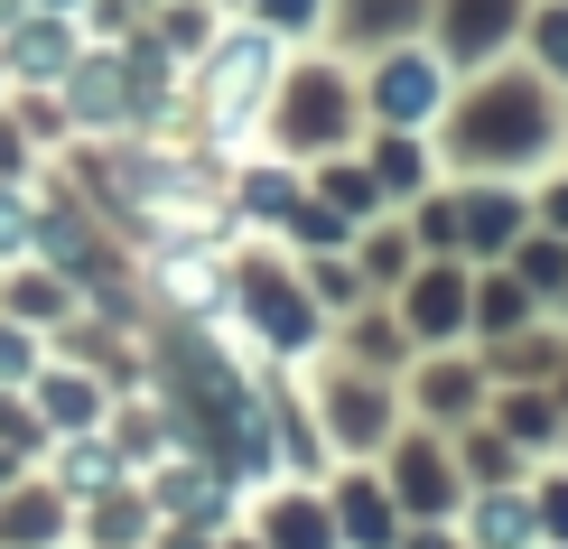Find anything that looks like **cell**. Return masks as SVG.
<instances>
[{"label": "cell", "instance_id": "cell-12", "mask_svg": "<svg viewBox=\"0 0 568 549\" xmlns=\"http://www.w3.org/2000/svg\"><path fill=\"white\" fill-rule=\"evenodd\" d=\"M513 214H523L513 196H476V205H466V224H457V233H476L485 252H504V243H513Z\"/></svg>", "mask_w": 568, "mask_h": 549}, {"label": "cell", "instance_id": "cell-27", "mask_svg": "<svg viewBox=\"0 0 568 549\" xmlns=\"http://www.w3.org/2000/svg\"><path fill=\"white\" fill-rule=\"evenodd\" d=\"M550 224H559V233H568V186H550Z\"/></svg>", "mask_w": 568, "mask_h": 549}, {"label": "cell", "instance_id": "cell-15", "mask_svg": "<svg viewBox=\"0 0 568 549\" xmlns=\"http://www.w3.org/2000/svg\"><path fill=\"white\" fill-rule=\"evenodd\" d=\"M531 47L550 57V75L568 84V10H540V19H531Z\"/></svg>", "mask_w": 568, "mask_h": 549}, {"label": "cell", "instance_id": "cell-22", "mask_svg": "<svg viewBox=\"0 0 568 549\" xmlns=\"http://www.w3.org/2000/svg\"><path fill=\"white\" fill-rule=\"evenodd\" d=\"M400 261H410V252H400V243H383V233L364 243V271H373V279H400Z\"/></svg>", "mask_w": 568, "mask_h": 549}, {"label": "cell", "instance_id": "cell-7", "mask_svg": "<svg viewBox=\"0 0 568 549\" xmlns=\"http://www.w3.org/2000/svg\"><path fill=\"white\" fill-rule=\"evenodd\" d=\"M392 475H400V494H410V512H438V504H447V466H438V447H429V438L400 447V466H392Z\"/></svg>", "mask_w": 568, "mask_h": 549}, {"label": "cell", "instance_id": "cell-13", "mask_svg": "<svg viewBox=\"0 0 568 549\" xmlns=\"http://www.w3.org/2000/svg\"><path fill=\"white\" fill-rule=\"evenodd\" d=\"M19 75H65V29H29L19 38Z\"/></svg>", "mask_w": 568, "mask_h": 549}, {"label": "cell", "instance_id": "cell-5", "mask_svg": "<svg viewBox=\"0 0 568 549\" xmlns=\"http://www.w3.org/2000/svg\"><path fill=\"white\" fill-rule=\"evenodd\" d=\"M513 29V0H447V47L457 57H494Z\"/></svg>", "mask_w": 568, "mask_h": 549}, {"label": "cell", "instance_id": "cell-14", "mask_svg": "<svg viewBox=\"0 0 568 549\" xmlns=\"http://www.w3.org/2000/svg\"><path fill=\"white\" fill-rule=\"evenodd\" d=\"M47 531H57V504H47V494H29V504H10V521H0V540H47Z\"/></svg>", "mask_w": 568, "mask_h": 549}, {"label": "cell", "instance_id": "cell-18", "mask_svg": "<svg viewBox=\"0 0 568 549\" xmlns=\"http://www.w3.org/2000/svg\"><path fill=\"white\" fill-rule=\"evenodd\" d=\"M523 279H531V289H559V279H568V252H559V243H523Z\"/></svg>", "mask_w": 568, "mask_h": 549}, {"label": "cell", "instance_id": "cell-21", "mask_svg": "<svg viewBox=\"0 0 568 549\" xmlns=\"http://www.w3.org/2000/svg\"><path fill=\"white\" fill-rule=\"evenodd\" d=\"M326 186H336V205H345V214H364V205H373V177H354V169H326Z\"/></svg>", "mask_w": 568, "mask_h": 549}, {"label": "cell", "instance_id": "cell-26", "mask_svg": "<svg viewBox=\"0 0 568 549\" xmlns=\"http://www.w3.org/2000/svg\"><path fill=\"white\" fill-rule=\"evenodd\" d=\"M19 233H29V214H19L10 196H0V243H19Z\"/></svg>", "mask_w": 568, "mask_h": 549}, {"label": "cell", "instance_id": "cell-24", "mask_svg": "<svg viewBox=\"0 0 568 549\" xmlns=\"http://www.w3.org/2000/svg\"><path fill=\"white\" fill-rule=\"evenodd\" d=\"M140 531V504H103V540H131Z\"/></svg>", "mask_w": 568, "mask_h": 549}, {"label": "cell", "instance_id": "cell-10", "mask_svg": "<svg viewBox=\"0 0 568 549\" xmlns=\"http://www.w3.org/2000/svg\"><path fill=\"white\" fill-rule=\"evenodd\" d=\"M326 400H336V428H345V447H373V438H383V400H373L364 382H336Z\"/></svg>", "mask_w": 568, "mask_h": 549}, {"label": "cell", "instance_id": "cell-6", "mask_svg": "<svg viewBox=\"0 0 568 549\" xmlns=\"http://www.w3.org/2000/svg\"><path fill=\"white\" fill-rule=\"evenodd\" d=\"M410 326H419V336H457V326H466V279L457 271H429L410 289Z\"/></svg>", "mask_w": 568, "mask_h": 549}, {"label": "cell", "instance_id": "cell-3", "mask_svg": "<svg viewBox=\"0 0 568 549\" xmlns=\"http://www.w3.org/2000/svg\"><path fill=\"white\" fill-rule=\"evenodd\" d=\"M243 298H252V317H262V336L271 345H307V336H317V298H298L290 289V279H243Z\"/></svg>", "mask_w": 568, "mask_h": 549}, {"label": "cell", "instance_id": "cell-17", "mask_svg": "<svg viewBox=\"0 0 568 549\" xmlns=\"http://www.w3.org/2000/svg\"><path fill=\"white\" fill-rule=\"evenodd\" d=\"M383 19H419V0H354V38H383Z\"/></svg>", "mask_w": 568, "mask_h": 549}, {"label": "cell", "instance_id": "cell-20", "mask_svg": "<svg viewBox=\"0 0 568 549\" xmlns=\"http://www.w3.org/2000/svg\"><path fill=\"white\" fill-rule=\"evenodd\" d=\"M485 326H523V289L513 279H485Z\"/></svg>", "mask_w": 568, "mask_h": 549}, {"label": "cell", "instance_id": "cell-2", "mask_svg": "<svg viewBox=\"0 0 568 549\" xmlns=\"http://www.w3.org/2000/svg\"><path fill=\"white\" fill-rule=\"evenodd\" d=\"M336 140H345V84L298 75L290 84V150H336Z\"/></svg>", "mask_w": 568, "mask_h": 549}, {"label": "cell", "instance_id": "cell-4", "mask_svg": "<svg viewBox=\"0 0 568 549\" xmlns=\"http://www.w3.org/2000/svg\"><path fill=\"white\" fill-rule=\"evenodd\" d=\"M373 103L400 112V122H419V112L438 103V65H429V57H392L383 75H373Z\"/></svg>", "mask_w": 568, "mask_h": 549}, {"label": "cell", "instance_id": "cell-1", "mask_svg": "<svg viewBox=\"0 0 568 549\" xmlns=\"http://www.w3.org/2000/svg\"><path fill=\"white\" fill-rule=\"evenodd\" d=\"M540 150H550V103H540V84L494 75L485 93H466L457 159H476V169H523V159H540Z\"/></svg>", "mask_w": 568, "mask_h": 549}, {"label": "cell", "instance_id": "cell-9", "mask_svg": "<svg viewBox=\"0 0 568 549\" xmlns=\"http://www.w3.org/2000/svg\"><path fill=\"white\" fill-rule=\"evenodd\" d=\"M531 531H540V512L523 504V494H494V504L476 512V540H494V549H523Z\"/></svg>", "mask_w": 568, "mask_h": 549}, {"label": "cell", "instance_id": "cell-8", "mask_svg": "<svg viewBox=\"0 0 568 549\" xmlns=\"http://www.w3.org/2000/svg\"><path fill=\"white\" fill-rule=\"evenodd\" d=\"M392 512H400V504H392V494H373V485H354V494H345V531L364 540V549H392V531H400Z\"/></svg>", "mask_w": 568, "mask_h": 549}, {"label": "cell", "instance_id": "cell-11", "mask_svg": "<svg viewBox=\"0 0 568 549\" xmlns=\"http://www.w3.org/2000/svg\"><path fill=\"white\" fill-rule=\"evenodd\" d=\"M271 549H326V512L317 504H271Z\"/></svg>", "mask_w": 568, "mask_h": 549}, {"label": "cell", "instance_id": "cell-25", "mask_svg": "<svg viewBox=\"0 0 568 549\" xmlns=\"http://www.w3.org/2000/svg\"><path fill=\"white\" fill-rule=\"evenodd\" d=\"M271 19H280V29H307V19H317V0H271Z\"/></svg>", "mask_w": 568, "mask_h": 549}, {"label": "cell", "instance_id": "cell-16", "mask_svg": "<svg viewBox=\"0 0 568 549\" xmlns=\"http://www.w3.org/2000/svg\"><path fill=\"white\" fill-rule=\"evenodd\" d=\"M373 177L383 186H419V150L410 140H383V150H373Z\"/></svg>", "mask_w": 568, "mask_h": 549}, {"label": "cell", "instance_id": "cell-23", "mask_svg": "<svg viewBox=\"0 0 568 549\" xmlns=\"http://www.w3.org/2000/svg\"><path fill=\"white\" fill-rule=\"evenodd\" d=\"M540 531H550V540H568V475H559L550 494H540Z\"/></svg>", "mask_w": 568, "mask_h": 549}, {"label": "cell", "instance_id": "cell-19", "mask_svg": "<svg viewBox=\"0 0 568 549\" xmlns=\"http://www.w3.org/2000/svg\"><path fill=\"white\" fill-rule=\"evenodd\" d=\"M550 400H513V438H523V447H550Z\"/></svg>", "mask_w": 568, "mask_h": 549}]
</instances>
